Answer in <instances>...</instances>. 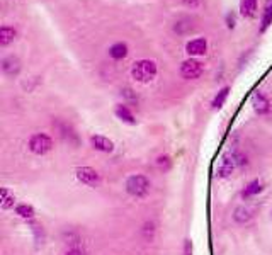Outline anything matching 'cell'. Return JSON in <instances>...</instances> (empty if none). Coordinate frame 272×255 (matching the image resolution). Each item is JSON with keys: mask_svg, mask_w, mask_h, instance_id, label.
<instances>
[{"mask_svg": "<svg viewBox=\"0 0 272 255\" xmlns=\"http://www.w3.org/2000/svg\"><path fill=\"white\" fill-rule=\"evenodd\" d=\"M131 75L136 82H141V83L150 82L157 75V63L153 60H140V62H136L133 65Z\"/></svg>", "mask_w": 272, "mask_h": 255, "instance_id": "obj_1", "label": "cell"}, {"mask_svg": "<svg viewBox=\"0 0 272 255\" xmlns=\"http://www.w3.org/2000/svg\"><path fill=\"white\" fill-rule=\"evenodd\" d=\"M151 189V182L145 175H131L126 180V191H128L129 196L133 197H145Z\"/></svg>", "mask_w": 272, "mask_h": 255, "instance_id": "obj_2", "label": "cell"}, {"mask_svg": "<svg viewBox=\"0 0 272 255\" xmlns=\"http://www.w3.org/2000/svg\"><path fill=\"white\" fill-rule=\"evenodd\" d=\"M51 148L53 140L48 135H45V133H38V135H32L29 138V150L34 155H46L48 152H51Z\"/></svg>", "mask_w": 272, "mask_h": 255, "instance_id": "obj_3", "label": "cell"}, {"mask_svg": "<svg viewBox=\"0 0 272 255\" xmlns=\"http://www.w3.org/2000/svg\"><path fill=\"white\" fill-rule=\"evenodd\" d=\"M75 177L89 187H97L101 184V174L92 167H78L75 170Z\"/></svg>", "mask_w": 272, "mask_h": 255, "instance_id": "obj_4", "label": "cell"}, {"mask_svg": "<svg viewBox=\"0 0 272 255\" xmlns=\"http://www.w3.org/2000/svg\"><path fill=\"white\" fill-rule=\"evenodd\" d=\"M181 73H182V77H184V79H187V80H196V79H199V77H201V73H202V65L197 62V60L189 58V60H185V62L182 63Z\"/></svg>", "mask_w": 272, "mask_h": 255, "instance_id": "obj_5", "label": "cell"}, {"mask_svg": "<svg viewBox=\"0 0 272 255\" xmlns=\"http://www.w3.org/2000/svg\"><path fill=\"white\" fill-rule=\"evenodd\" d=\"M91 145H92V148H94V150L102 152V153L114 152V143H112L109 138H106V136H102V135L91 136Z\"/></svg>", "mask_w": 272, "mask_h": 255, "instance_id": "obj_6", "label": "cell"}, {"mask_svg": "<svg viewBox=\"0 0 272 255\" xmlns=\"http://www.w3.org/2000/svg\"><path fill=\"white\" fill-rule=\"evenodd\" d=\"M2 70L7 77H17L21 72V60L14 55L7 56V58L2 60Z\"/></svg>", "mask_w": 272, "mask_h": 255, "instance_id": "obj_7", "label": "cell"}, {"mask_svg": "<svg viewBox=\"0 0 272 255\" xmlns=\"http://www.w3.org/2000/svg\"><path fill=\"white\" fill-rule=\"evenodd\" d=\"M208 49V43L204 38H197V39H192L185 45V51L189 53L191 56H201L204 55Z\"/></svg>", "mask_w": 272, "mask_h": 255, "instance_id": "obj_8", "label": "cell"}, {"mask_svg": "<svg viewBox=\"0 0 272 255\" xmlns=\"http://www.w3.org/2000/svg\"><path fill=\"white\" fill-rule=\"evenodd\" d=\"M252 106H254L255 112L258 114H267L271 111V102H269V99L262 92L255 94L254 99H252Z\"/></svg>", "mask_w": 272, "mask_h": 255, "instance_id": "obj_9", "label": "cell"}, {"mask_svg": "<svg viewBox=\"0 0 272 255\" xmlns=\"http://www.w3.org/2000/svg\"><path fill=\"white\" fill-rule=\"evenodd\" d=\"M235 165H237V162H235V159L231 157V159H228V157H223L220 162V165H218V175L221 177V179H227V177H230L231 174H233L235 170Z\"/></svg>", "mask_w": 272, "mask_h": 255, "instance_id": "obj_10", "label": "cell"}, {"mask_svg": "<svg viewBox=\"0 0 272 255\" xmlns=\"http://www.w3.org/2000/svg\"><path fill=\"white\" fill-rule=\"evenodd\" d=\"M14 204H15V196L4 187V189L0 191V206H2V209H11V207H14Z\"/></svg>", "mask_w": 272, "mask_h": 255, "instance_id": "obj_11", "label": "cell"}, {"mask_svg": "<svg viewBox=\"0 0 272 255\" xmlns=\"http://www.w3.org/2000/svg\"><path fill=\"white\" fill-rule=\"evenodd\" d=\"M109 55L112 56L114 60H122L126 55H128V46L124 43H116L109 48Z\"/></svg>", "mask_w": 272, "mask_h": 255, "instance_id": "obj_12", "label": "cell"}, {"mask_svg": "<svg viewBox=\"0 0 272 255\" xmlns=\"http://www.w3.org/2000/svg\"><path fill=\"white\" fill-rule=\"evenodd\" d=\"M116 116H118L121 121H124V123H128V124H135L136 123V119H135V116H133V112L126 106H122V104H121V106L116 107Z\"/></svg>", "mask_w": 272, "mask_h": 255, "instance_id": "obj_13", "label": "cell"}, {"mask_svg": "<svg viewBox=\"0 0 272 255\" xmlns=\"http://www.w3.org/2000/svg\"><path fill=\"white\" fill-rule=\"evenodd\" d=\"M14 39H15V29L9 28V26H4V28L0 29V45L2 46H7Z\"/></svg>", "mask_w": 272, "mask_h": 255, "instance_id": "obj_14", "label": "cell"}, {"mask_svg": "<svg viewBox=\"0 0 272 255\" xmlns=\"http://www.w3.org/2000/svg\"><path fill=\"white\" fill-rule=\"evenodd\" d=\"M250 218H252L250 209H247L245 206H238L237 209H235V213H233V220L237 221V223H240V224L250 221Z\"/></svg>", "mask_w": 272, "mask_h": 255, "instance_id": "obj_15", "label": "cell"}, {"mask_svg": "<svg viewBox=\"0 0 272 255\" xmlns=\"http://www.w3.org/2000/svg\"><path fill=\"white\" fill-rule=\"evenodd\" d=\"M255 9H257V0H242V16L250 17V16L255 14Z\"/></svg>", "mask_w": 272, "mask_h": 255, "instance_id": "obj_16", "label": "cell"}, {"mask_svg": "<svg viewBox=\"0 0 272 255\" xmlns=\"http://www.w3.org/2000/svg\"><path fill=\"white\" fill-rule=\"evenodd\" d=\"M258 192H262V184L258 182V180H252V182L243 189L242 196H243V197H252V196H257Z\"/></svg>", "mask_w": 272, "mask_h": 255, "instance_id": "obj_17", "label": "cell"}, {"mask_svg": "<svg viewBox=\"0 0 272 255\" xmlns=\"http://www.w3.org/2000/svg\"><path fill=\"white\" fill-rule=\"evenodd\" d=\"M15 214L24 218V220H32V218H34V209H32V206H29V204H19V206L15 207Z\"/></svg>", "mask_w": 272, "mask_h": 255, "instance_id": "obj_18", "label": "cell"}, {"mask_svg": "<svg viewBox=\"0 0 272 255\" xmlns=\"http://www.w3.org/2000/svg\"><path fill=\"white\" fill-rule=\"evenodd\" d=\"M228 92H230V87H223V89L218 92V96L213 99V107H214V109H221V107H223L225 100H227V97H228Z\"/></svg>", "mask_w": 272, "mask_h": 255, "instance_id": "obj_19", "label": "cell"}, {"mask_svg": "<svg viewBox=\"0 0 272 255\" xmlns=\"http://www.w3.org/2000/svg\"><path fill=\"white\" fill-rule=\"evenodd\" d=\"M271 24H272V0L267 4V7H265V11H264V16H262L260 31H265Z\"/></svg>", "mask_w": 272, "mask_h": 255, "instance_id": "obj_20", "label": "cell"}, {"mask_svg": "<svg viewBox=\"0 0 272 255\" xmlns=\"http://www.w3.org/2000/svg\"><path fill=\"white\" fill-rule=\"evenodd\" d=\"M157 163H158V167H160V169H164V170H168V169H170V159H168L167 155L158 157Z\"/></svg>", "mask_w": 272, "mask_h": 255, "instance_id": "obj_21", "label": "cell"}, {"mask_svg": "<svg viewBox=\"0 0 272 255\" xmlns=\"http://www.w3.org/2000/svg\"><path fill=\"white\" fill-rule=\"evenodd\" d=\"M182 2H184V5H187V7H191V9L197 7V5L201 4V0H182Z\"/></svg>", "mask_w": 272, "mask_h": 255, "instance_id": "obj_22", "label": "cell"}, {"mask_svg": "<svg viewBox=\"0 0 272 255\" xmlns=\"http://www.w3.org/2000/svg\"><path fill=\"white\" fill-rule=\"evenodd\" d=\"M184 255H192V243H191V240H185V243H184Z\"/></svg>", "mask_w": 272, "mask_h": 255, "instance_id": "obj_23", "label": "cell"}, {"mask_svg": "<svg viewBox=\"0 0 272 255\" xmlns=\"http://www.w3.org/2000/svg\"><path fill=\"white\" fill-rule=\"evenodd\" d=\"M65 255H85V254L80 250V248H70V250L66 252Z\"/></svg>", "mask_w": 272, "mask_h": 255, "instance_id": "obj_24", "label": "cell"}, {"mask_svg": "<svg viewBox=\"0 0 272 255\" xmlns=\"http://www.w3.org/2000/svg\"><path fill=\"white\" fill-rule=\"evenodd\" d=\"M227 21H228V28L233 29V28H235V16H233V14H228Z\"/></svg>", "mask_w": 272, "mask_h": 255, "instance_id": "obj_25", "label": "cell"}]
</instances>
